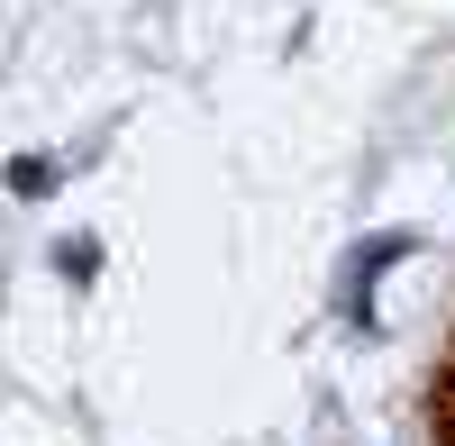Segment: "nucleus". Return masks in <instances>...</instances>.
<instances>
[{
  "label": "nucleus",
  "mask_w": 455,
  "mask_h": 446,
  "mask_svg": "<svg viewBox=\"0 0 455 446\" xmlns=\"http://www.w3.org/2000/svg\"><path fill=\"white\" fill-rule=\"evenodd\" d=\"M401 255H410V237H373V246L355 255V301H347L355 319H364V291H373V283H383V265H401Z\"/></svg>",
  "instance_id": "nucleus-1"
},
{
  "label": "nucleus",
  "mask_w": 455,
  "mask_h": 446,
  "mask_svg": "<svg viewBox=\"0 0 455 446\" xmlns=\"http://www.w3.org/2000/svg\"><path fill=\"white\" fill-rule=\"evenodd\" d=\"M10 182H19V192H28V201H46V192H55V164H46V155H28V164H19Z\"/></svg>",
  "instance_id": "nucleus-2"
}]
</instances>
